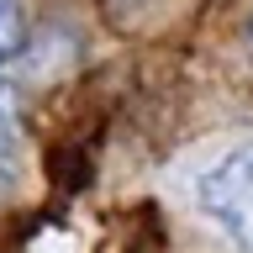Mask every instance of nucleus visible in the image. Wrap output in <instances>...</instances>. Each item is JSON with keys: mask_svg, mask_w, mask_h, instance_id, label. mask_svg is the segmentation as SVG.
<instances>
[{"mask_svg": "<svg viewBox=\"0 0 253 253\" xmlns=\"http://www.w3.org/2000/svg\"><path fill=\"white\" fill-rule=\"evenodd\" d=\"M195 201L243 253H253V142L221 153L195 179Z\"/></svg>", "mask_w": 253, "mask_h": 253, "instance_id": "nucleus-1", "label": "nucleus"}, {"mask_svg": "<svg viewBox=\"0 0 253 253\" xmlns=\"http://www.w3.org/2000/svg\"><path fill=\"white\" fill-rule=\"evenodd\" d=\"M27 53V11L21 0H0V69Z\"/></svg>", "mask_w": 253, "mask_h": 253, "instance_id": "nucleus-2", "label": "nucleus"}, {"mask_svg": "<svg viewBox=\"0 0 253 253\" xmlns=\"http://www.w3.org/2000/svg\"><path fill=\"white\" fill-rule=\"evenodd\" d=\"M16 137H21V95H16V84L0 79V153H11Z\"/></svg>", "mask_w": 253, "mask_h": 253, "instance_id": "nucleus-3", "label": "nucleus"}, {"mask_svg": "<svg viewBox=\"0 0 253 253\" xmlns=\"http://www.w3.org/2000/svg\"><path fill=\"white\" fill-rule=\"evenodd\" d=\"M11 190V153H0V195Z\"/></svg>", "mask_w": 253, "mask_h": 253, "instance_id": "nucleus-4", "label": "nucleus"}]
</instances>
